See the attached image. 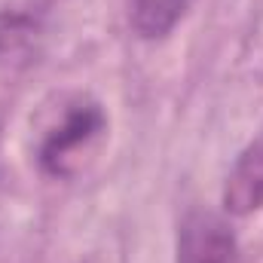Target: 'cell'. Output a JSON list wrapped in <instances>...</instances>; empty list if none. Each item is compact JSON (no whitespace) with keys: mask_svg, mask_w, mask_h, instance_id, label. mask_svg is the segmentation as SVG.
<instances>
[{"mask_svg":"<svg viewBox=\"0 0 263 263\" xmlns=\"http://www.w3.org/2000/svg\"><path fill=\"white\" fill-rule=\"evenodd\" d=\"M104 129H107L104 110L89 98H77L73 104H67L62 123L46 135V141L40 147V165L49 175L65 178L77 153L86 150L89 144H95Z\"/></svg>","mask_w":263,"mask_h":263,"instance_id":"1","label":"cell"},{"mask_svg":"<svg viewBox=\"0 0 263 263\" xmlns=\"http://www.w3.org/2000/svg\"><path fill=\"white\" fill-rule=\"evenodd\" d=\"M178 263H245L236 233L214 211H190L178 230Z\"/></svg>","mask_w":263,"mask_h":263,"instance_id":"2","label":"cell"},{"mask_svg":"<svg viewBox=\"0 0 263 263\" xmlns=\"http://www.w3.org/2000/svg\"><path fill=\"white\" fill-rule=\"evenodd\" d=\"M223 208L236 217L263 208V135L242 150V156L230 168L223 187Z\"/></svg>","mask_w":263,"mask_h":263,"instance_id":"3","label":"cell"},{"mask_svg":"<svg viewBox=\"0 0 263 263\" xmlns=\"http://www.w3.org/2000/svg\"><path fill=\"white\" fill-rule=\"evenodd\" d=\"M132 25L141 37H165L187 9V0H129Z\"/></svg>","mask_w":263,"mask_h":263,"instance_id":"4","label":"cell"}]
</instances>
